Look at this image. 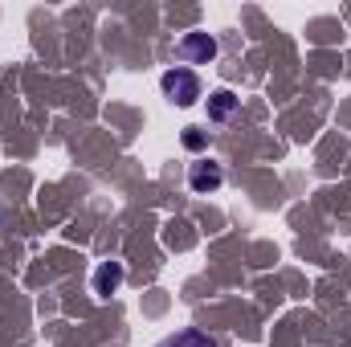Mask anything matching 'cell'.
Masks as SVG:
<instances>
[{
    "mask_svg": "<svg viewBox=\"0 0 351 347\" xmlns=\"http://www.w3.org/2000/svg\"><path fill=\"white\" fill-rule=\"evenodd\" d=\"M160 90H164V98H168L172 106H192V102H200V78H196L192 70H184V66L164 70Z\"/></svg>",
    "mask_w": 351,
    "mask_h": 347,
    "instance_id": "1",
    "label": "cell"
},
{
    "mask_svg": "<svg viewBox=\"0 0 351 347\" xmlns=\"http://www.w3.org/2000/svg\"><path fill=\"white\" fill-rule=\"evenodd\" d=\"M225 184V168L217 164V160H196V164H188V188L196 192V196H208V192H217Z\"/></svg>",
    "mask_w": 351,
    "mask_h": 347,
    "instance_id": "3",
    "label": "cell"
},
{
    "mask_svg": "<svg viewBox=\"0 0 351 347\" xmlns=\"http://www.w3.org/2000/svg\"><path fill=\"white\" fill-rule=\"evenodd\" d=\"M233 110H237V94H233V90H213V94H208V119H213V123L233 119Z\"/></svg>",
    "mask_w": 351,
    "mask_h": 347,
    "instance_id": "6",
    "label": "cell"
},
{
    "mask_svg": "<svg viewBox=\"0 0 351 347\" xmlns=\"http://www.w3.org/2000/svg\"><path fill=\"white\" fill-rule=\"evenodd\" d=\"M217 37L213 33H184L180 41H176V58L180 62H188V66H208L213 58H217Z\"/></svg>",
    "mask_w": 351,
    "mask_h": 347,
    "instance_id": "2",
    "label": "cell"
},
{
    "mask_svg": "<svg viewBox=\"0 0 351 347\" xmlns=\"http://www.w3.org/2000/svg\"><path fill=\"white\" fill-rule=\"evenodd\" d=\"M156 347H217V339L208 331H200V327H180L172 335H164Z\"/></svg>",
    "mask_w": 351,
    "mask_h": 347,
    "instance_id": "5",
    "label": "cell"
},
{
    "mask_svg": "<svg viewBox=\"0 0 351 347\" xmlns=\"http://www.w3.org/2000/svg\"><path fill=\"white\" fill-rule=\"evenodd\" d=\"M119 286H123V261H98V270H94V294L110 298Z\"/></svg>",
    "mask_w": 351,
    "mask_h": 347,
    "instance_id": "4",
    "label": "cell"
},
{
    "mask_svg": "<svg viewBox=\"0 0 351 347\" xmlns=\"http://www.w3.org/2000/svg\"><path fill=\"white\" fill-rule=\"evenodd\" d=\"M208 143V135L200 131V127H184V147H192V152H200Z\"/></svg>",
    "mask_w": 351,
    "mask_h": 347,
    "instance_id": "7",
    "label": "cell"
}]
</instances>
